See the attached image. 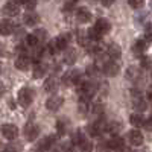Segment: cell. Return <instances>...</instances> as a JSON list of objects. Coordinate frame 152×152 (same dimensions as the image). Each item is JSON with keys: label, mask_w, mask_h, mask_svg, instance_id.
<instances>
[{"label": "cell", "mask_w": 152, "mask_h": 152, "mask_svg": "<svg viewBox=\"0 0 152 152\" xmlns=\"http://www.w3.org/2000/svg\"><path fill=\"white\" fill-rule=\"evenodd\" d=\"M81 81H82V73H81L79 69H72V70H69L62 75V84L66 87L78 85Z\"/></svg>", "instance_id": "1"}, {"label": "cell", "mask_w": 152, "mask_h": 152, "mask_svg": "<svg viewBox=\"0 0 152 152\" xmlns=\"http://www.w3.org/2000/svg\"><path fill=\"white\" fill-rule=\"evenodd\" d=\"M131 94H132V107L138 111V113H143L146 108H148V99L143 97L142 91L137 90V88H134V90H131Z\"/></svg>", "instance_id": "2"}, {"label": "cell", "mask_w": 152, "mask_h": 152, "mask_svg": "<svg viewBox=\"0 0 152 152\" xmlns=\"http://www.w3.org/2000/svg\"><path fill=\"white\" fill-rule=\"evenodd\" d=\"M34 90L29 87H23L18 90V94H17V102L21 105V107H29L32 104V100H34Z\"/></svg>", "instance_id": "3"}, {"label": "cell", "mask_w": 152, "mask_h": 152, "mask_svg": "<svg viewBox=\"0 0 152 152\" xmlns=\"http://www.w3.org/2000/svg\"><path fill=\"white\" fill-rule=\"evenodd\" d=\"M104 131H107V123H104L102 120H94L87 126V132L91 137H99Z\"/></svg>", "instance_id": "4"}, {"label": "cell", "mask_w": 152, "mask_h": 152, "mask_svg": "<svg viewBox=\"0 0 152 152\" xmlns=\"http://www.w3.org/2000/svg\"><path fill=\"white\" fill-rule=\"evenodd\" d=\"M120 72V66L117 64L116 61H105L104 66H102V73L108 78H114V76H117Z\"/></svg>", "instance_id": "5"}, {"label": "cell", "mask_w": 152, "mask_h": 152, "mask_svg": "<svg viewBox=\"0 0 152 152\" xmlns=\"http://www.w3.org/2000/svg\"><path fill=\"white\" fill-rule=\"evenodd\" d=\"M2 135L8 140H15L18 137V128L14 125V123H3L2 125Z\"/></svg>", "instance_id": "6"}, {"label": "cell", "mask_w": 152, "mask_h": 152, "mask_svg": "<svg viewBox=\"0 0 152 152\" xmlns=\"http://www.w3.org/2000/svg\"><path fill=\"white\" fill-rule=\"evenodd\" d=\"M38 135H40V126L38 125L31 122L24 126V137H26L28 142H35Z\"/></svg>", "instance_id": "7"}, {"label": "cell", "mask_w": 152, "mask_h": 152, "mask_svg": "<svg viewBox=\"0 0 152 152\" xmlns=\"http://www.w3.org/2000/svg\"><path fill=\"white\" fill-rule=\"evenodd\" d=\"M93 28L97 31V34H99L100 37H104V35H107V34L111 31V23H110L107 18H97L96 23L93 24Z\"/></svg>", "instance_id": "8"}, {"label": "cell", "mask_w": 152, "mask_h": 152, "mask_svg": "<svg viewBox=\"0 0 152 152\" xmlns=\"http://www.w3.org/2000/svg\"><path fill=\"white\" fill-rule=\"evenodd\" d=\"M70 40H72L70 34H62V35L56 37L55 40H53V43H55V47H56L58 52H59V50H64V52H66V50L69 49Z\"/></svg>", "instance_id": "9"}, {"label": "cell", "mask_w": 152, "mask_h": 152, "mask_svg": "<svg viewBox=\"0 0 152 152\" xmlns=\"http://www.w3.org/2000/svg\"><path fill=\"white\" fill-rule=\"evenodd\" d=\"M62 104H64V99H62L61 96H50L47 100H46V108L49 111H58Z\"/></svg>", "instance_id": "10"}, {"label": "cell", "mask_w": 152, "mask_h": 152, "mask_svg": "<svg viewBox=\"0 0 152 152\" xmlns=\"http://www.w3.org/2000/svg\"><path fill=\"white\" fill-rule=\"evenodd\" d=\"M20 5L21 3H18V2H6L3 6V12L8 17H15L20 14Z\"/></svg>", "instance_id": "11"}, {"label": "cell", "mask_w": 152, "mask_h": 152, "mask_svg": "<svg viewBox=\"0 0 152 152\" xmlns=\"http://www.w3.org/2000/svg\"><path fill=\"white\" fill-rule=\"evenodd\" d=\"M105 52H107V55L114 61V59H119V58H120L122 49H120V46L116 44V43H110L108 46H105Z\"/></svg>", "instance_id": "12"}, {"label": "cell", "mask_w": 152, "mask_h": 152, "mask_svg": "<svg viewBox=\"0 0 152 152\" xmlns=\"http://www.w3.org/2000/svg\"><path fill=\"white\" fill-rule=\"evenodd\" d=\"M76 59H78V50L75 47H69L64 52V55H62V61H64V64H67V66L75 64Z\"/></svg>", "instance_id": "13"}, {"label": "cell", "mask_w": 152, "mask_h": 152, "mask_svg": "<svg viewBox=\"0 0 152 152\" xmlns=\"http://www.w3.org/2000/svg\"><path fill=\"white\" fill-rule=\"evenodd\" d=\"M128 140L132 146H142L143 145V134L138 129H131L128 132Z\"/></svg>", "instance_id": "14"}, {"label": "cell", "mask_w": 152, "mask_h": 152, "mask_svg": "<svg viewBox=\"0 0 152 152\" xmlns=\"http://www.w3.org/2000/svg\"><path fill=\"white\" fill-rule=\"evenodd\" d=\"M31 59H32V58H31L29 55L20 53V55L17 56V59H15V67H17L18 70H26V69H29Z\"/></svg>", "instance_id": "15"}, {"label": "cell", "mask_w": 152, "mask_h": 152, "mask_svg": "<svg viewBox=\"0 0 152 152\" xmlns=\"http://www.w3.org/2000/svg\"><path fill=\"white\" fill-rule=\"evenodd\" d=\"M148 40H145V38H140V40H137L134 44H132V47H131V50H132V53H135V55H142V53H145L146 52V49H148Z\"/></svg>", "instance_id": "16"}, {"label": "cell", "mask_w": 152, "mask_h": 152, "mask_svg": "<svg viewBox=\"0 0 152 152\" xmlns=\"http://www.w3.org/2000/svg\"><path fill=\"white\" fill-rule=\"evenodd\" d=\"M15 24L12 23L11 20H2V23H0V32H2V35L3 37H8V35H11V34H14V31H15Z\"/></svg>", "instance_id": "17"}, {"label": "cell", "mask_w": 152, "mask_h": 152, "mask_svg": "<svg viewBox=\"0 0 152 152\" xmlns=\"http://www.w3.org/2000/svg\"><path fill=\"white\" fill-rule=\"evenodd\" d=\"M47 73V66L44 64V62H35V66H34V69H32V76L35 79H41L43 76Z\"/></svg>", "instance_id": "18"}, {"label": "cell", "mask_w": 152, "mask_h": 152, "mask_svg": "<svg viewBox=\"0 0 152 152\" xmlns=\"http://www.w3.org/2000/svg\"><path fill=\"white\" fill-rule=\"evenodd\" d=\"M76 20H78L79 23H88L91 20V12L88 11L87 8L76 9Z\"/></svg>", "instance_id": "19"}, {"label": "cell", "mask_w": 152, "mask_h": 152, "mask_svg": "<svg viewBox=\"0 0 152 152\" xmlns=\"http://www.w3.org/2000/svg\"><path fill=\"white\" fill-rule=\"evenodd\" d=\"M85 140H87V137H85V132H84L82 129H76V131L72 134V137H70V142H72L75 146H81Z\"/></svg>", "instance_id": "20"}, {"label": "cell", "mask_w": 152, "mask_h": 152, "mask_svg": "<svg viewBox=\"0 0 152 152\" xmlns=\"http://www.w3.org/2000/svg\"><path fill=\"white\" fill-rule=\"evenodd\" d=\"M23 21H24L26 26H35L37 23H40V15H38L35 11L34 12H26L24 17H23Z\"/></svg>", "instance_id": "21"}, {"label": "cell", "mask_w": 152, "mask_h": 152, "mask_svg": "<svg viewBox=\"0 0 152 152\" xmlns=\"http://www.w3.org/2000/svg\"><path fill=\"white\" fill-rule=\"evenodd\" d=\"M122 131V123L117 120H110L107 123V132H110L113 137H116L119 132Z\"/></svg>", "instance_id": "22"}, {"label": "cell", "mask_w": 152, "mask_h": 152, "mask_svg": "<svg viewBox=\"0 0 152 152\" xmlns=\"http://www.w3.org/2000/svg\"><path fill=\"white\" fill-rule=\"evenodd\" d=\"M129 123L134 126V128H140V126L146 125V120L143 119V116L140 113H135V114H131L129 116Z\"/></svg>", "instance_id": "23"}, {"label": "cell", "mask_w": 152, "mask_h": 152, "mask_svg": "<svg viewBox=\"0 0 152 152\" xmlns=\"http://www.w3.org/2000/svg\"><path fill=\"white\" fill-rule=\"evenodd\" d=\"M55 142H56V137L55 135H47V137H44L43 140L40 142V145H38V148H40L41 151H46V149H50L53 145H55Z\"/></svg>", "instance_id": "24"}, {"label": "cell", "mask_w": 152, "mask_h": 152, "mask_svg": "<svg viewBox=\"0 0 152 152\" xmlns=\"http://www.w3.org/2000/svg\"><path fill=\"white\" fill-rule=\"evenodd\" d=\"M44 90L47 93H55L58 90V81L55 76H50V78H47V81L44 82Z\"/></svg>", "instance_id": "25"}, {"label": "cell", "mask_w": 152, "mask_h": 152, "mask_svg": "<svg viewBox=\"0 0 152 152\" xmlns=\"http://www.w3.org/2000/svg\"><path fill=\"white\" fill-rule=\"evenodd\" d=\"M67 128H69V120H67V117H59L58 122H56L58 135H64V134L67 132Z\"/></svg>", "instance_id": "26"}, {"label": "cell", "mask_w": 152, "mask_h": 152, "mask_svg": "<svg viewBox=\"0 0 152 152\" xmlns=\"http://www.w3.org/2000/svg\"><path fill=\"white\" fill-rule=\"evenodd\" d=\"M90 102H88V99H79V102H78V111L81 114H87L88 111H90Z\"/></svg>", "instance_id": "27"}, {"label": "cell", "mask_w": 152, "mask_h": 152, "mask_svg": "<svg viewBox=\"0 0 152 152\" xmlns=\"http://www.w3.org/2000/svg\"><path fill=\"white\" fill-rule=\"evenodd\" d=\"M34 34H35V37H37L38 43H40V46H44V43H46V40H47V31H46V29H37Z\"/></svg>", "instance_id": "28"}, {"label": "cell", "mask_w": 152, "mask_h": 152, "mask_svg": "<svg viewBox=\"0 0 152 152\" xmlns=\"http://www.w3.org/2000/svg\"><path fill=\"white\" fill-rule=\"evenodd\" d=\"M87 75L90 76V78H96V76L99 75V67L96 66V62H93V64H88L87 69H85Z\"/></svg>", "instance_id": "29"}, {"label": "cell", "mask_w": 152, "mask_h": 152, "mask_svg": "<svg viewBox=\"0 0 152 152\" xmlns=\"http://www.w3.org/2000/svg\"><path fill=\"white\" fill-rule=\"evenodd\" d=\"M138 76H140V72H137L135 67H128V70H126V78L131 81H137Z\"/></svg>", "instance_id": "30"}, {"label": "cell", "mask_w": 152, "mask_h": 152, "mask_svg": "<svg viewBox=\"0 0 152 152\" xmlns=\"http://www.w3.org/2000/svg\"><path fill=\"white\" fill-rule=\"evenodd\" d=\"M140 67H142L143 70L152 69V59H151L149 56H142V58H140Z\"/></svg>", "instance_id": "31"}, {"label": "cell", "mask_w": 152, "mask_h": 152, "mask_svg": "<svg viewBox=\"0 0 152 152\" xmlns=\"http://www.w3.org/2000/svg\"><path fill=\"white\" fill-rule=\"evenodd\" d=\"M91 111L96 114V116H102V114H104V105L100 102H96V104L91 105Z\"/></svg>", "instance_id": "32"}, {"label": "cell", "mask_w": 152, "mask_h": 152, "mask_svg": "<svg viewBox=\"0 0 152 152\" xmlns=\"http://www.w3.org/2000/svg\"><path fill=\"white\" fill-rule=\"evenodd\" d=\"M76 8V2H66L64 5H62V11L66 12V14H69V12H72L73 9Z\"/></svg>", "instance_id": "33"}, {"label": "cell", "mask_w": 152, "mask_h": 152, "mask_svg": "<svg viewBox=\"0 0 152 152\" xmlns=\"http://www.w3.org/2000/svg\"><path fill=\"white\" fill-rule=\"evenodd\" d=\"M61 151H62V152H75V145H73L72 142L62 143V146H61Z\"/></svg>", "instance_id": "34"}, {"label": "cell", "mask_w": 152, "mask_h": 152, "mask_svg": "<svg viewBox=\"0 0 152 152\" xmlns=\"http://www.w3.org/2000/svg\"><path fill=\"white\" fill-rule=\"evenodd\" d=\"M128 5L132 8V9H140V8H143V2H142V0H129V2H128Z\"/></svg>", "instance_id": "35"}, {"label": "cell", "mask_w": 152, "mask_h": 152, "mask_svg": "<svg viewBox=\"0 0 152 152\" xmlns=\"http://www.w3.org/2000/svg\"><path fill=\"white\" fill-rule=\"evenodd\" d=\"M79 148L82 149V152H90V151L93 149V143H91V142L87 138V140H85V142H84V143H82Z\"/></svg>", "instance_id": "36"}, {"label": "cell", "mask_w": 152, "mask_h": 152, "mask_svg": "<svg viewBox=\"0 0 152 152\" xmlns=\"http://www.w3.org/2000/svg\"><path fill=\"white\" fill-rule=\"evenodd\" d=\"M14 35H15L17 38H23L24 35H26V32H24L23 26H17V28H15V31H14ZM26 37H28V35H26Z\"/></svg>", "instance_id": "37"}, {"label": "cell", "mask_w": 152, "mask_h": 152, "mask_svg": "<svg viewBox=\"0 0 152 152\" xmlns=\"http://www.w3.org/2000/svg\"><path fill=\"white\" fill-rule=\"evenodd\" d=\"M23 6L28 9V12H34V9L37 6V2H23Z\"/></svg>", "instance_id": "38"}, {"label": "cell", "mask_w": 152, "mask_h": 152, "mask_svg": "<svg viewBox=\"0 0 152 152\" xmlns=\"http://www.w3.org/2000/svg\"><path fill=\"white\" fill-rule=\"evenodd\" d=\"M146 99H148V102L152 105V88H149L148 93H146Z\"/></svg>", "instance_id": "39"}, {"label": "cell", "mask_w": 152, "mask_h": 152, "mask_svg": "<svg viewBox=\"0 0 152 152\" xmlns=\"http://www.w3.org/2000/svg\"><path fill=\"white\" fill-rule=\"evenodd\" d=\"M145 126H146L148 129H152V116H151V117L146 120V125H145Z\"/></svg>", "instance_id": "40"}, {"label": "cell", "mask_w": 152, "mask_h": 152, "mask_svg": "<svg viewBox=\"0 0 152 152\" xmlns=\"http://www.w3.org/2000/svg\"><path fill=\"white\" fill-rule=\"evenodd\" d=\"M100 3H102V6H105V8H108V6H111V5H113L111 0H110V2H100Z\"/></svg>", "instance_id": "41"}, {"label": "cell", "mask_w": 152, "mask_h": 152, "mask_svg": "<svg viewBox=\"0 0 152 152\" xmlns=\"http://www.w3.org/2000/svg\"><path fill=\"white\" fill-rule=\"evenodd\" d=\"M31 152H43V151H41V149H40V148H37V149H32V151H31Z\"/></svg>", "instance_id": "42"}, {"label": "cell", "mask_w": 152, "mask_h": 152, "mask_svg": "<svg viewBox=\"0 0 152 152\" xmlns=\"http://www.w3.org/2000/svg\"><path fill=\"white\" fill-rule=\"evenodd\" d=\"M134 152H149L148 149H138V151H134Z\"/></svg>", "instance_id": "43"}, {"label": "cell", "mask_w": 152, "mask_h": 152, "mask_svg": "<svg viewBox=\"0 0 152 152\" xmlns=\"http://www.w3.org/2000/svg\"><path fill=\"white\" fill-rule=\"evenodd\" d=\"M49 152H62V151H59V149H50Z\"/></svg>", "instance_id": "44"}, {"label": "cell", "mask_w": 152, "mask_h": 152, "mask_svg": "<svg viewBox=\"0 0 152 152\" xmlns=\"http://www.w3.org/2000/svg\"><path fill=\"white\" fill-rule=\"evenodd\" d=\"M5 152H11V151H5Z\"/></svg>", "instance_id": "45"}]
</instances>
